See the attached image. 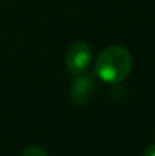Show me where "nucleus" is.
I'll return each mask as SVG.
<instances>
[{
	"label": "nucleus",
	"instance_id": "7ed1b4c3",
	"mask_svg": "<svg viewBox=\"0 0 155 156\" xmlns=\"http://www.w3.org/2000/svg\"><path fill=\"white\" fill-rule=\"evenodd\" d=\"M96 90V83L93 76L81 73L76 74V77L70 83V99L76 105H84Z\"/></svg>",
	"mask_w": 155,
	"mask_h": 156
},
{
	"label": "nucleus",
	"instance_id": "f03ea898",
	"mask_svg": "<svg viewBox=\"0 0 155 156\" xmlns=\"http://www.w3.org/2000/svg\"><path fill=\"white\" fill-rule=\"evenodd\" d=\"M91 56H93V53L87 43L72 44L65 55V67H67L68 73H72L75 76L85 73V70L90 67Z\"/></svg>",
	"mask_w": 155,
	"mask_h": 156
},
{
	"label": "nucleus",
	"instance_id": "39448f33",
	"mask_svg": "<svg viewBox=\"0 0 155 156\" xmlns=\"http://www.w3.org/2000/svg\"><path fill=\"white\" fill-rule=\"evenodd\" d=\"M143 156H155V144H151V146L145 150Z\"/></svg>",
	"mask_w": 155,
	"mask_h": 156
},
{
	"label": "nucleus",
	"instance_id": "20e7f679",
	"mask_svg": "<svg viewBox=\"0 0 155 156\" xmlns=\"http://www.w3.org/2000/svg\"><path fill=\"white\" fill-rule=\"evenodd\" d=\"M21 156H47V153L41 149V147H37V146H32V147H29V149H26L24 152H23V155Z\"/></svg>",
	"mask_w": 155,
	"mask_h": 156
},
{
	"label": "nucleus",
	"instance_id": "f257e3e1",
	"mask_svg": "<svg viewBox=\"0 0 155 156\" xmlns=\"http://www.w3.org/2000/svg\"><path fill=\"white\" fill-rule=\"evenodd\" d=\"M132 68V56L125 47L111 46L99 53L96 59V74L106 83H120Z\"/></svg>",
	"mask_w": 155,
	"mask_h": 156
}]
</instances>
